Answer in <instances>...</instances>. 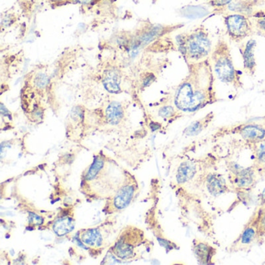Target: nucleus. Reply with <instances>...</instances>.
<instances>
[{
    "mask_svg": "<svg viewBox=\"0 0 265 265\" xmlns=\"http://www.w3.org/2000/svg\"><path fill=\"white\" fill-rule=\"evenodd\" d=\"M155 79H156V77H155L153 74H149V75L146 76V79H144V81H143V85H144V86H150L152 82H154Z\"/></svg>",
    "mask_w": 265,
    "mask_h": 265,
    "instance_id": "obj_26",
    "label": "nucleus"
},
{
    "mask_svg": "<svg viewBox=\"0 0 265 265\" xmlns=\"http://www.w3.org/2000/svg\"><path fill=\"white\" fill-rule=\"evenodd\" d=\"M210 60L215 76L222 82L230 85L236 90L243 87L241 73L234 66L230 46L225 39H218L212 49Z\"/></svg>",
    "mask_w": 265,
    "mask_h": 265,
    "instance_id": "obj_3",
    "label": "nucleus"
},
{
    "mask_svg": "<svg viewBox=\"0 0 265 265\" xmlns=\"http://www.w3.org/2000/svg\"><path fill=\"white\" fill-rule=\"evenodd\" d=\"M259 168L255 166L251 167L237 168L231 172V182L233 186L239 190H249L254 186L257 182V171Z\"/></svg>",
    "mask_w": 265,
    "mask_h": 265,
    "instance_id": "obj_8",
    "label": "nucleus"
},
{
    "mask_svg": "<svg viewBox=\"0 0 265 265\" xmlns=\"http://www.w3.org/2000/svg\"><path fill=\"white\" fill-rule=\"evenodd\" d=\"M257 42L253 39H250L248 41L243 44L240 45V54L243 58V69L245 71L246 74L250 76H253L257 72V62H256L255 50Z\"/></svg>",
    "mask_w": 265,
    "mask_h": 265,
    "instance_id": "obj_10",
    "label": "nucleus"
},
{
    "mask_svg": "<svg viewBox=\"0 0 265 265\" xmlns=\"http://www.w3.org/2000/svg\"><path fill=\"white\" fill-rule=\"evenodd\" d=\"M263 204H265V188L263 189V192H262L260 205H263Z\"/></svg>",
    "mask_w": 265,
    "mask_h": 265,
    "instance_id": "obj_28",
    "label": "nucleus"
},
{
    "mask_svg": "<svg viewBox=\"0 0 265 265\" xmlns=\"http://www.w3.org/2000/svg\"><path fill=\"white\" fill-rule=\"evenodd\" d=\"M29 223L31 225L40 226L44 223V218L39 216L37 214L29 212Z\"/></svg>",
    "mask_w": 265,
    "mask_h": 265,
    "instance_id": "obj_24",
    "label": "nucleus"
},
{
    "mask_svg": "<svg viewBox=\"0 0 265 265\" xmlns=\"http://www.w3.org/2000/svg\"><path fill=\"white\" fill-rule=\"evenodd\" d=\"M257 224L254 218L251 216L240 236L232 243L229 248V251L230 253H235L246 251L247 249H250L253 243H257Z\"/></svg>",
    "mask_w": 265,
    "mask_h": 265,
    "instance_id": "obj_6",
    "label": "nucleus"
},
{
    "mask_svg": "<svg viewBox=\"0 0 265 265\" xmlns=\"http://www.w3.org/2000/svg\"><path fill=\"white\" fill-rule=\"evenodd\" d=\"M176 41L178 51L187 64L209 59L213 49L209 32L204 26L179 34Z\"/></svg>",
    "mask_w": 265,
    "mask_h": 265,
    "instance_id": "obj_2",
    "label": "nucleus"
},
{
    "mask_svg": "<svg viewBox=\"0 0 265 265\" xmlns=\"http://www.w3.org/2000/svg\"><path fill=\"white\" fill-rule=\"evenodd\" d=\"M232 2L233 0H213L211 3L215 7H223L229 5Z\"/></svg>",
    "mask_w": 265,
    "mask_h": 265,
    "instance_id": "obj_25",
    "label": "nucleus"
},
{
    "mask_svg": "<svg viewBox=\"0 0 265 265\" xmlns=\"http://www.w3.org/2000/svg\"><path fill=\"white\" fill-rule=\"evenodd\" d=\"M206 186L208 192L214 196L230 192L226 180L218 173H210L207 176Z\"/></svg>",
    "mask_w": 265,
    "mask_h": 265,
    "instance_id": "obj_12",
    "label": "nucleus"
},
{
    "mask_svg": "<svg viewBox=\"0 0 265 265\" xmlns=\"http://www.w3.org/2000/svg\"><path fill=\"white\" fill-rule=\"evenodd\" d=\"M136 182L128 181L124 183L112 197L111 205L113 209L120 211L128 207L136 195Z\"/></svg>",
    "mask_w": 265,
    "mask_h": 265,
    "instance_id": "obj_9",
    "label": "nucleus"
},
{
    "mask_svg": "<svg viewBox=\"0 0 265 265\" xmlns=\"http://www.w3.org/2000/svg\"><path fill=\"white\" fill-rule=\"evenodd\" d=\"M176 114L178 113L173 106H163L159 111V115L164 119L173 118Z\"/></svg>",
    "mask_w": 265,
    "mask_h": 265,
    "instance_id": "obj_22",
    "label": "nucleus"
},
{
    "mask_svg": "<svg viewBox=\"0 0 265 265\" xmlns=\"http://www.w3.org/2000/svg\"><path fill=\"white\" fill-rule=\"evenodd\" d=\"M76 1L79 4H83V5H91V4H94L95 0H76Z\"/></svg>",
    "mask_w": 265,
    "mask_h": 265,
    "instance_id": "obj_27",
    "label": "nucleus"
},
{
    "mask_svg": "<svg viewBox=\"0 0 265 265\" xmlns=\"http://www.w3.org/2000/svg\"><path fill=\"white\" fill-rule=\"evenodd\" d=\"M193 250L195 257L200 263L208 264L213 263V257L216 250L206 242L195 239L193 241Z\"/></svg>",
    "mask_w": 265,
    "mask_h": 265,
    "instance_id": "obj_11",
    "label": "nucleus"
},
{
    "mask_svg": "<svg viewBox=\"0 0 265 265\" xmlns=\"http://www.w3.org/2000/svg\"><path fill=\"white\" fill-rule=\"evenodd\" d=\"M205 1H209V2H211V1H213V0H205Z\"/></svg>",
    "mask_w": 265,
    "mask_h": 265,
    "instance_id": "obj_30",
    "label": "nucleus"
},
{
    "mask_svg": "<svg viewBox=\"0 0 265 265\" xmlns=\"http://www.w3.org/2000/svg\"><path fill=\"white\" fill-rule=\"evenodd\" d=\"M34 82L37 88L44 89L49 83V78L46 74L40 72V73L37 74V76L34 78Z\"/></svg>",
    "mask_w": 265,
    "mask_h": 265,
    "instance_id": "obj_23",
    "label": "nucleus"
},
{
    "mask_svg": "<svg viewBox=\"0 0 265 265\" xmlns=\"http://www.w3.org/2000/svg\"><path fill=\"white\" fill-rule=\"evenodd\" d=\"M252 217L257 224V243H263L265 239V204L260 205Z\"/></svg>",
    "mask_w": 265,
    "mask_h": 265,
    "instance_id": "obj_19",
    "label": "nucleus"
},
{
    "mask_svg": "<svg viewBox=\"0 0 265 265\" xmlns=\"http://www.w3.org/2000/svg\"><path fill=\"white\" fill-rule=\"evenodd\" d=\"M252 25H253V34L255 33L258 35L265 37V14L257 17L253 23L252 22Z\"/></svg>",
    "mask_w": 265,
    "mask_h": 265,
    "instance_id": "obj_21",
    "label": "nucleus"
},
{
    "mask_svg": "<svg viewBox=\"0 0 265 265\" xmlns=\"http://www.w3.org/2000/svg\"><path fill=\"white\" fill-rule=\"evenodd\" d=\"M227 34L230 40L241 43L244 39L253 34L251 20L247 16L233 14L225 17Z\"/></svg>",
    "mask_w": 265,
    "mask_h": 265,
    "instance_id": "obj_5",
    "label": "nucleus"
},
{
    "mask_svg": "<svg viewBox=\"0 0 265 265\" xmlns=\"http://www.w3.org/2000/svg\"><path fill=\"white\" fill-rule=\"evenodd\" d=\"M218 132L238 135L248 145L260 143L265 140V117L255 121L222 128Z\"/></svg>",
    "mask_w": 265,
    "mask_h": 265,
    "instance_id": "obj_4",
    "label": "nucleus"
},
{
    "mask_svg": "<svg viewBox=\"0 0 265 265\" xmlns=\"http://www.w3.org/2000/svg\"><path fill=\"white\" fill-rule=\"evenodd\" d=\"M80 240L86 245L100 247L102 245L103 237L98 229H88L81 232Z\"/></svg>",
    "mask_w": 265,
    "mask_h": 265,
    "instance_id": "obj_16",
    "label": "nucleus"
},
{
    "mask_svg": "<svg viewBox=\"0 0 265 265\" xmlns=\"http://www.w3.org/2000/svg\"><path fill=\"white\" fill-rule=\"evenodd\" d=\"M75 228V221L69 216L58 218L53 225V231L58 237L67 235Z\"/></svg>",
    "mask_w": 265,
    "mask_h": 265,
    "instance_id": "obj_18",
    "label": "nucleus"
},
{
    "mask_svg": "<svg viewBox=\"0 0 265 265\" xmlns=\"http://www.w3.org/2000/svg\"><path fill=\"white\" fill-rule=\"evenodd\" d=\"M187 66L188 73L176 88L174 104L182 112L195 113L219 100L215 91V73L210 58Z\"/></svg>",
    "mask_w": 265,
    "mask_h": 265,
    "instance_id": "obj_1",
    "label": "nucleus"
},
{
    "mask_svg": "<svg viewBox=\"0 0 265 265\" xmlns=\"http://www.w3.org/2000/svg\"><path fill=\"white\" fill-rule=\"evenodd\" d=\"M51 1H52V2H54V3H62V2H65L66 0H51Z\"/></svg>",
    "mask_w": 265,
    "mask_h": 265,
    "instance_id": "obj_29",
    "label": "nucleus"
},
{
    "mask_svg": "<svg viewBox=\"0 0 265 265\" xmlns=\"http://www.w3.org/2000/svg\"><path fill=\"white\" fill-rule=\"evenodd\" d=\"M215 118V114L213 112L205 115L204 118H200L197 121H194L191 125L185 130V134L188 136H198V134L206 129Z\"/></svg>",
    "mask_w": 265,
    "mask_h": 265,
    "instance_id": "obj_15",
    "label": "nucleus"
},
{
    "mask_svg": "<svg viewBox=\"0 0 265 265\" xmlns=\"http://www.w3.org/2000/svg\"><path fill=\"white\" fill-rule=\"evenodd\" d=\"M103 84L105 89L111 94L121 92V76L117 69H108L104 72Z\"/></svg>",
    "mask_w": 265,
    "mask_h": 265,
    "instance_id": "obj_14",
    "label": "nucleus"
},
{
    "mask_svg": "<svg viewBox=\"0 0 265 265\" xmlns=\"http://www.w3.org/2000/svg\"><path fill=\"white\" fill-rule=\"evenodd\" d=\"M198 169V163L196 162H184L178 168L176 176V182L180 185L188 183L195 178Z\"/></svg>",
    "mask_w": 265,
    "mask_h": 265,
    "instance_id": "obj_13",
    "label": "nucleus"
},
{
    "mask_svg": "<svg viewBox=\"0 0 265 265\" xmlns=\"http://www.w3.org/2000/svg\"><path fill=\"white\" fill-rule=\"evenodd\" d=\"M105 116L106 119L109 124L117 125L121 122L124 117L122 106L116 101L111 103L108 108H106Z\"/></svg>",
    "mask_w": 265,
    "mask_h": 265,
    "instance_id": "obj_17",
    "label": "nucleus"
},
{
    "mask_svg": "<svg viewBox=\"0 0 265 265\" xmlns=\"http://www.w3.org/2000/svg\"><path fill=\"white\" fill-rule=\"evenodd\" d=\"M252 151H253L254 157H255L256 167H262L265 166V140L260 143L255 144L249 145Z\"/></svg>",
    "mask_w": 265,
    "mask_h": 265,
    "instance_id": "obj_20",
    "label": "nucleus"
},
{
    "mask_svg": "<svg viewBox=\"0 0 265 265\" xmlns=\"http://www.w3.org/2000/svg\"><path fill=\"white\" fill-rule=\"evenodd\" d=\"M143 235L140 236L138 234L136 237L130 236V230L124 231L122 235L116 242L113 250L117 257L122 260H128L132 258L135 256V250L138 246L137 242L140 241V237Z\"/></svg>",
    "mask_w": 265,
    "mask_h": 265,
    "instance_id": "obj_7",
    "label": "nucleus"
}]
</instances>
